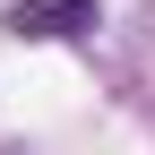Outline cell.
Listing matches in <instances>:
<instances>
[{
    "mask_svg": "<svg viewBox=\"0 0 155 155\" xmlns=\"http://www.w3.org/2000/svg\"><path fill=\"white\" fill-rule=\"evenodd\" d=\"M95 17H104L95 0H17L9 9V35L17 43H69V35H86Z\"/></svg>",
    "mask_w": 155,
    "mask_h": 155,
    "instance_id": "1",
    "label": "cell"
}]
</instances>
